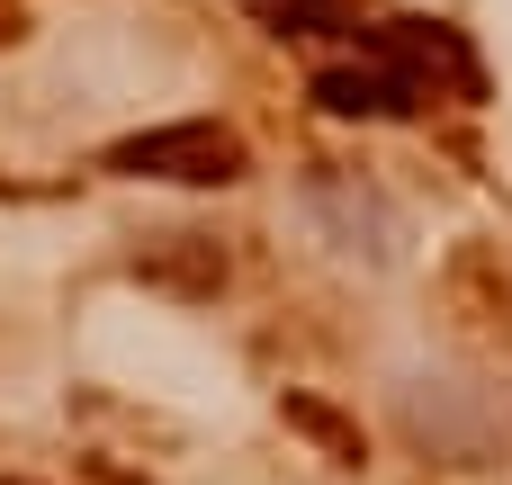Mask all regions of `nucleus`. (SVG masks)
Masks as SVG:
<instances>
[{
  "label": "nucleus",
  "instance_id": "f257e3e1",
  "mask_svg": "<svg viewBox=\"0 0 512 485\" xmlns=\"http://www.w3.org/2000/svg\"><path fill=\"white\" fill-rule=\"evenodd\" d=\"M99 171H117V180H171V189H234L252 171V144L225 117H180V126H144V135L108 144Z\"/></svg>",
  "mask_w": 512,
  "mask_h": 485
},
{
  "label": "nucleus",
  "instance_id": "39448f33",
  "mask_svg": "<svg viewBox=\"0 0 512 485\" xmlns=\"http://www.w3.org/2000/svg\"><path fill=\"white\" fill-rule=\"evenodd\" d=\"M279 36H333V27H351V9L342 0H252Z\"/></svg>",
  "mask_w": 512,
  "mask_h": 485
},
{
  "label": "nucleus",
  "instance_id": "423d86ee",
  "mask_svg": "<svg viewBox=\"0 0 512 485\" xmlns=\"http://www.w3.org/2000/svg\"><path fill=\"white\" fill-rule=\"evenodd\" d=\"M18 36H27V9H18V0H0V45H18Z\"/></svg>",
  "mask_w": 512,
  "mask_h": 485
},
{
  "label": "nucleus",
  "instance_id": "7ed1b4c3",
  "mask_svg": "<svg viewBox=\"0 0 512 485\" xmlns=\"http://www.w3.org/2000/svg\"><path fill=\"white\" fill-rule=\"evenodd\" d=\"M315 99H324L333 117H414V99H423V90H414V81H396L387 63H369V72H360V63H342V72H315Z\"/></svg>",
  "mask_w": 512,
  "mask_h": 485
},
{
  "label": "nucleus",
  "instance_id": "f03ea898",
  "mask_svg": "<svg viewBox=\"0 0 512 485\" xmlns=\"http://www.w3.org/2000/svg\"><path fill=\"white\" fill-rule=\"evenodd\" d=\"M135 279H144V288H162V297L207 306V297L225 288V252H216V234H144Z\"/></svg>",
  "mask_w": 512,
  "mask_h": 485
},
{
  "label": "nucleus",
  "instance_id": "20e7f679",
  "mask_svg": "<svg viewBox=\"0 0 512 485\" xmlns=\"http://www.w3.org/2000/svg\"><path fill=\"white\" fill-rule=\"evenodd\" d=\"M279 423H288V432H306V441H315V450H324L333 468H369V432H360L351 414H333L324 396L288 387V396H279Z\"/></svg>",
  "mask_w": 512,
  "mask_h": 485
}]
</instances>
